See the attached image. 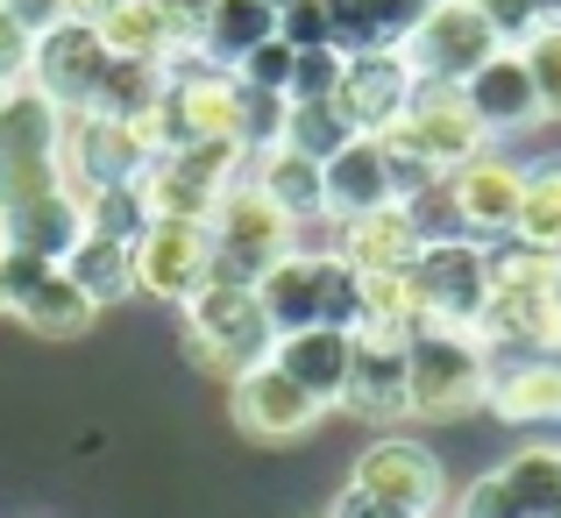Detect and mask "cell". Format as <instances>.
Returning a JSON list of instances; mask_svg holds the SVG:
<instances>
[{
  "instance_id": "ba28073f",
  "label": "cell",
  "mask_w": 561,
  "mask_h": 518,
  "mask_svg": "<svg viewBox=\"0 0 561 518\" xmlns=\"http://www.w3.org/2000/svg\"><path fill=\"white\" fill-rule=\"evenodd\" d=\"M57 171H65V185L79 199H93L107 185H136L150 171V142L136 136V122L79 107V114H65V136H57Z\"/></svg>"
},
{
  "instance_id": "277c9868",
  "label": "cell",
  "mask_w": 561,
  "mask_h": 518,
  "mask_svg": "<svg viewBox=\"0 0 561 518\" xmlns=\"http://www.w3.org/2000/svg\"><path fill=\"white\" fill-rule=\"evenodd\" d=\"M405 362H412V419H462L491 391V348L462 327H420Z\"/></svg>"
},
{
  "instance_id": "83f0119b",
  "label": "cell",
  "mask_w": 561,
  "mask_h": 518,
  "mask_svg": "<svg viewBox=\"0 0 561 518\" xmlns=\"http://www.w3.org/2000/svg\"><path fill=\"white\" fill-rule=\"evenodd\" d=\"M100 43H107V57H136V65H164V57H179V43H171L157 0H122V8L100 22Z\"/></svg>"
},
{
  "instance_id": "f6af8a7d",
  "label": "cell",
  "mask_w": 561,
  "mask_h": 518,
  "mask_svg": "<svg viewBox=\"0 0 561 518\" xmlns=\"http://www.w3.org/2000/svg\"><path fill=\"white\" fill-rule=\"evenodd\" d=\"M271 8H291V0H271Z\"/></svg>"
},
{
  "instance_id": "d6a6232c",
  "label": "cell",
  "mask_w": 561,
  "mask_h": 518,
  "mask_svg": "<svg viewBox=\"0 0 561 518\" xmlns=\"http://www.w3.org/2000/svg\"><path fill=\"white\" fill-rule=\"evenodd\" d=\"M342 65H348V57L334 50V43H320V50H299V57H291L285 100H334V85H342Z\"/></svg>"
},
{
  "instance_id": "8d00e7d4",
  "label": "cell",
  "mask_w": 561,
  "mask_h": 518,
  "mask_svg": "<svg viewBox=\"0 0 561 518\" xmlns=\"http://www.w3.org/2000/svg\"><path fill=\"white\" fill-rule=\"evenodd\" d=\"M477 8H483V22L497 28V43H505V50H519V43L540 28V8H534V0H477Z\"/></svg>"
},
{
  "instance_id": "6da1fadb",
  "label": "cell",
  "mask_w": 561,
  "mask_h": 518,
  "mask_svg": "<svg viewBox=\"0 0 561 518\" xmlns=\"http://www.w3.org/2000/svg\"><path fill=\"white\" fill-rule=\"evenodd\" d=\"M263 299V320L271 334H299V327H348L356 334V313H363V277L342 263V249H291L263 270L256 285Z\"/></svg>"
},
{
  "instance_id": "836d02e7",
  "label": "cell",
  "mask_w": 561,
  "mask_h": 518,
  "mask_svg": "<svg viewBox=\"0 0 561 518\" xmlns=\"http://www.w3.org/2000/svg\"><path fill=\"white\" fill-rule=\"evenodd\" d=\"M291 57H299V50H291L285 36H271V43H256V50L234 65V79H242L249 93H285V85H291Z\"/></svg>"
},
{
  "instance_id": "d4e9b609",
  "label": "cell",
  "mask_w": 561,
  "mask_h": 518,
  "mask_svg": "<svg viewBox=\"0 0 561 518\" xmlns=\"http://www.w3.org/2000/svg\"><path fill=\"white\" fill-rule=\"evenodd\" d=\"M65 270H71V285H79L93 306H114V299L136 291V242H114V234L85 228V242L65 256Z\"/></svg>"
},
{
  "instance_id": "f1b7e54d",
  "label": "cell",
  "mask_w": 561,
  "mask_h": 518,
  "mask_svg": "<svg viewBox=\"0 0 561 518\" xmlns=\"http://www.w3.org/2000/svg\"><path fill=\"white\" fill-rule=\"evenodd\" d=\"M497 483L526 518H561V448H519L497 469Z\"/></svg>"
},
{
  "instance_id": "7a4b0ae2",
  "label": "cell",
  "mask_w": 561,
  "mask_h": 518,
  "mask_svg": "<svg viewBox=\"0 0 561 518\" xmlns=\"http://www.w3.org/2000/svg\"><path fill=\"white\" fill-rule=\"evenodd\" d=\"M271 320H263V299L256 285H199L185 299V355L192 369H206V377L234 383L242 369L271 362Z\"/></svg>"
},
{
  "instance_id": "603a6c76",
  "label": "cell",
  "mask_w": 561,
  "mask_h": 518,
  "mask_svg": "<svg viewBox=\"0 0 561 518\" xmlns=\"http://www.w3.org/2000/svg\"><path fill=\"white\" fill-rule=\"evenodd\" d=\"M242 177H249V185H256L285 220H299V228L328 214V171H320L313 157L285 150V142H263V150H249V171H242Z\"/></svg>"
},
{
  "instance_id": "4fadbf2b",
  "label": "cell",
  "mask_w": 561,
  "mask_h": 518,
  "mask_svg": "<svg viewBox=\"0 0 561 518\" xmlns=\"http://www.w3.org/2000/svg\"><path fill=\"white\" fill-rule=\"evenodd\" d=\"M348 483L363 497H377V505H391L398 518H440V497H448V476H440V462L420 440H377V448H363Z\"/></svg>"
},
{
  "instance_id": "8992f818",
  "label": "cell",
  "mask_w": 561,
  "mask_h": 518,
  "mask_svg": "<svg viewBox=\"0 0 561 518\" xmlns=\"http://www.w3.org/2000/svg\"><path fill=\"white\" fill-rule=\"evenodd\" d=\"M383 142L391 150H405L412 164L440 171L448 177L455 164H469L477 150H491V136H483L477 107L462 100V85H440V79H420L405 100V114H398V128H383Z\"/></svg>"
},
{
  "instance_id": "ffe728a7",
  "label": "cell",
  "mask_w": 561,
  "mask_h": 518,
  "mask_svg": "<svg viewBox=\"0 0 561 518\" xmlns=\"http://www.w3.org/2000/svg\"><path fill=\"white\" fill-rule=\"evenodd\" d=\"M483 405L505 426H554L561 419V355H512V362L491 355V391H483Z\"/></svg>"
},
{
  "instance_id": "4316f807",
  "label": "cell",
  "mask_w": 561,
  "mask_h": 518,
  "mask_svg": "<svg viewBox=\"0 0 561 518\" xmlns=\"http://www.w3.org/2000/svg\"><path fill=\"white\" fill-rule=\"evenodd\" d=\"M277 142L299 157H313V164H328V157H342L348 142H356V122H348L334 100H285V128H277Z\"/></svg>"
},
{
  "instance_id": "9c48e42d",
  "label": "cell",
  "mask_w": 561,
  "mask_h": 518,
  "mask_svg": "<svg viewBox=\"0 0 561 518\" xmlns=\"http://www.w3.org/2000/svg\"><path fill=\"white\" fill-rule=\"evenodd\" d=\"M412 291H420V320L426 327L477 334L483 306H491V263H483V242H469V234L426 242L420 263H412Z\"/></svg>"
},
{
  "instance_id": "9a60e30c",
  "label": "cell",
  "mask_w": 561,
  "mask_h": 518,
  "mask_svg": "<svg viewBox=\"0 0 561 518\" xmlns=\"http://www.w3.org/2000/svg\"><path fill=\"white\" fill-rule=\"evenodd\" d=\"M519 192H526V164L497 150H477L469 164L448 171V199H455V228L469 242H505L512 220H519Z\"/></svg>"
},
{
  "instance_id": "d590c367",
  "label": "cell",
  "mask_w": 561,
  "mask_h": 518,
  "mask_svg": "<svg viewBox=\"0 0 561 518\" xmlns=\"http://www.w3.org/2000/svg\"><path fill=\"white\" fill-rule=\"evenodd\" d=\"M28 57H36V28L22 22V14L0 0V79L8 85H22L28 79Z\"/></svg>"
},
{
  "instance_id": "7bdbcfd3",
  "label": "cell",
  "mask_w": 561,
  "mask_h": 518,
  "mask_svg": "<svg viewBox=\"0 0 561 518\" xmlns=\"http://www.w3.org/2000/svg\"><path fill=\"white\" fill-rule=\"evenodd\" d=\"M0 313H8V277H0Z\"/></svg>"
},
{
  "instance_id": "5bb4252c",
  "label": "cell",
  "mask_w": 561,
  "mask_h": 518,
  "mask_svg": "<svg viewBox=\"0 0 561 518\" xmlns=\"http://www.w3.org/2000/svg\"><path fill=\"white\" fill-rule=\"evenodd\" d=\"M199 285H214V234H206V220H150L136 234V291L185 306Z\"/></svg>"
},
{
  "instance_id": "d6986e66",
  "label": "cell",
  "mask_w": 561,
  "mask_h": 518,
  "mask_svg": "<svg viewBox=\"0 0 561 518\" xmlns=\"http://www.w3.org/2000/svg\"><path fill=\"white\" fill-rule=\"evenodd\" d=\"M462 100L477 107L483 136H519V128L540 122V93H534V71H526L519 50H497L491 65H477L462 79Z\"/></svg>"
},
{
  "instance_id": "e575fe53",
  "label": "cell",
  "mask_w": 561,
  "mask_h": 518,
  "mask_svg": "<svg viewBox=\"0 0 561 518\" xmlns=\"http://www.w3.org/2000/svg\"><path fill=\"white\" fill-rule=\"evenodd\" d=\"M277 36H285L291 50H320V43H334L328 0H291V8H277Z\"/></svg>"
},
{
  "instance_id": "4dcf8cb0",
  "label": "cell",
  "mask_w": 561,
  "mask_h": 518,
  "mask_svg": "<svg viewBox=\"0 0 561 518\" xmlns=\"http://www.w3.org/2000/svg\"><path fill=\"white\" fill-rule=\"evenodd\" d=\"M512 234H519V242H534V249H561V157H548V164L526 171Z\"/></svg>"
},
{
  "instance_id": "484cf974",
  "label": "cell",
  "mask_w": 561,
  "mask_h": 518,
  "mask_svg": "<svg viewBox=\"0 0 561 518\" xmlns=\"http://www.w3.org/2000/svg\"><path fill=\"white\" fill-rule=\"evenodd\" d=\"M277 36V8L271 0H214V22H206V43L199 50L214 57V65H242L256 43H271Z\"/></svg>"
},
{
  "instance_id": "44dd1931",
  "label": "cell",
  "mask_w": 561,
  "mask_h": 518,
  "mask_svg": "<svg viewBox=\"0 0 561 518\" xmlns=\"http://www.w3.org/2000/svg\"><path fill=\"white\" fill-rule=\"evenodd\" d=\"M271 362L285 369L299 391H313L320 405H342L348 391V362H356V334L348 327H299V334H277Z\"/></svg>"
},
{
  "instance_id": "52a82bcc",
  "label": "cell",
  "mask_w": 561,
  "mask_h": 518,
  "mask_svg": "<svg viewBox=\"0 0 561 518\" xmlns=\"http://www.w3.org/2000/svg\"><path fill=\"white\" fill-rule=\"evenodd\" d=\"M328 214L356 220V214H377V206H405L412 192H426L440 171L412 164L405 150H391L383 136H356L342 157H328Z\"/></svg>"
},
{
  "instance_id": "ab89813d",
  "label": "cell",
  "mask_w": 561,
  "mask_h": 518,
  "mask_svg": "<svg viewBox=\"0 0 561 518\" xmlns=\"http://www.w3.org/2000/svg\"><path fill=\"white\" fill-rule=\"evenodd\" d=\"M328 518H398V511H391V505H377V497H363L356 483H348V491L334 497V511H328Z\"/></svg>"
},
{
  "instance_id": "ac0fdd59",
  "label": "cell",
  "mask_w": 561,
  "mask_h": 518,
  "mask_svg": "<svg viewBox=\"0 0 561 518\" xmlns=\"http://www.w3.org/2000/svg\"><path fill=\"white\" fill-rule=\"evenodd\" d=\"M412 342H383V334H356V362H348V391L342 405L370 426H391V419H412V362H405Z\"/></svg>"
},
{
  "instance_id": "7c38bea8",
  "label": "cell",
  "mask_w": 561,
  "mask_h": 518,
  "mask_svg": "<svg viewBox=\"0 0 561 518\" xmlns=\"http://www.w3.org/2000/svg\"><path fill=\"white\" fill-rule=\"evenodd\" d=\"M107 65H114V57H107V43H100V28H85V22H50V28L36 36V57H28V79H22V85H36L50 107L79 114V107H93Z\"/></svg>"
},
{
  "instance_id": "f546056e",
  "label": "cell",
  "mask_w": 561,
  "mask_h": 518,
  "mask_svg": "<svg viewBox=\"0 0 561 518\" xmlns=\"http://www.w3.org/2000/svg\"><path fill=\"white\" fill-rule=\"evenodd\" d=\"M164 100V65H136V57H114L107 79L93 93V114H114V122H142V114Z\"/></svg>"
},
{
  "instance_id": "8fae6325",
  "label": "cell",
  "mask_w": 561,
  "mask_h": 518,
  "mask_svg": "<svg viewBox=\"0 0 561 518\" xmlns=\"http://www.w3.org/2000/svg\"><path fill=\"white\" fill-rule=\"evenodd\" d=\"M405 50V65L420 71V79H440V85H462L477 65H491L505 43H497V28L483 22L477 0H434V8L412 22V36L398 43Z\"/></svg>"
},
{
  "instance_id": "cb8c5ba5",
  "label": "cell",
  "mask_w": 561,
  "mask_h": 518,
  "mask_svg": "<svg viewBox=\"0 0 561 518\" xmlns=\"http://www.w3.org/2000/svg\"><path fill=\"white\" fill-rule=\"evenodd\" d=\"M426 249L420 220L405 214V206H377V214H356L342 220V263L356 277H377V270H412Z\"/></svg>"
},
{
  "instance_id": "60d3db41",
  "label": "cell",
  "mask_w": 561,
  "mask_h": 518,
  "mask_svg": "<svg viewBox=\"0 0 561 518\" xmlns=\"http://www.w3.org/2000/svg\"><path fill=\"white\" fill-rule=\"evenodd\" d=\"M114 8H122V0H65V22H85V28H100Z\"/></svg>"
},
{
  "instance_id": "ee69618b",
  "label": "cell",
  "mask_w": 561,
  "mask_h": 518,
  "mask_svg": "<svg viewBox=\"0 0 561 518\" xmlns=\"http://www.w3.org/2000/svg\"><path fill=\"white\" fill-rule=\"evenodd\" d=\"M8 93H14V85H8V79H0V107H8Z\"/></svg>"
},
{
  "instance_id": "5b68a950",
  "label": "cell",
  "mask_w": 561,
  "mask_h": 518,
  "mask_svg": "<svg viewBox=\"0 0 561 518\" xmlns=\"http://www.w3.org/2000/svg\"><path fill=\"white\" fill-rule=\"evenodd\" d=\"M57 136H65V107H50L36 85H14L8 107H0V214L65 185Z\"/></svg>"
},
{
  "instance_id": "74e56055",
  "label": "cell",
  "mask_w": 561,
  "mask_h": 518,
  "mask_svg": "<svg viewBox=\"0 0 561 518\" xmlns=\"http://www.w3.org/2000/svg\"><path fill=\"white\" fill-rule=\"evenodd\" d=\"M164 8V28L179 50H199L206 43V22H214V0H157Z\"/></svg>"
},
{
  "instance_id": "7402d4cb",
  "label": "cell",
  "mask_w": 561,
  "mask_h": 518,
  "mask_svg": "<svg viewBox=\"0 0 561 518\" xmlns=\"http://www.w3.org/2000/svg\"><path fill=\"white\" fill-rule=\"evenodd\" d=\"M79 242H85V199L71 185L0 214V249H28V256H43V263H65Z\"/></svg>"
},
{
  "instance_id": "1f68e13d",
  "label": "cell",
  "mask_w": 561,
  "mask_h": 518,
  "mask_svg": "<svg viewBox=\"0 0 561 518\" xmlns=\"http://www.w3.org/2000/svg\"><path fill=\"white\" fill-rule=\"evenodd\" d=\"M526 71H534V93H540V122H561V22H540L534 36L519 43Z\"/></svg>"
},
{
  "instance_id": "b9f144b4",
  "label": "cell",
  "mask_w": 561,
  "mask_h": 518,
  "mask_svg": "<svg viewBox=\"0 0 561 518\" xmlns=\"http://www.w3.org/2000/svg\"><path fill=\"white\" fill-rule=\"evenodd\" d=\"M540 8V22H561V0H534Z\"/></svg>"
},
{
  "instance_id": "3957f363",
  "label": "cell",
  "mask_w": 561,
  "mask_h": 518,
  "mask_svg": "<svg viewBox=\"0 0 561 518\" xmlns=\"http://www.w3.org/2000/svg\"><path fill=\"white\" fill-rule=\"evenodd\" d=\"M206 234H214V285H263V270L277 256H291L299 220H285L249 177H234L220 192V206L206 214Z\"/></svg>"
},
{
  "instance_id": "e0dca14e",
  "label": "cell",
  "mask_w": 561,
  "mask_h": 518,
  "mask_svg": "<svg viewBox=\"0 0 561 518\" xmlns=\"http://www.w3.org/2000/svg\"><path fill=\"white\" fill-rule=\"evenodd\" d=\"M412 85H420V71L405 65V50H356V57L342 65L334 107L356 122V136H383V128H398Z\"/></svg>"
},
{
  "instance_id": "2e32d148",
  "label": "cell",
  "mask_w": 561,
  "mask_h": 518,
  "mask_svg": "<svg viewBox=\"0 0 561 518\" xmlns=\"http://www.w3.org/2000/svg\"><path fill=\"white\" fill-rule=\"evenodd\" d=\"M228 405H234V426H242L249 440H299V434H313L320 426V398L313 391H299V383L285 377L277 362H256V369H242V377L228 383Z\"/></svg>"
},
{
  "instance_id": "f35d334b",
  "label": "cell",
  "mask_w": 561,
  "mask_h": 518,
  "mask_svg": "<svg viewBox=\"0 0 561 518\" xmlns=\"http://www.w3.org/2000/svg\"><path fill=\"white\" fill-rule=\"evenodd\" d=\"M455 518H526V511L512 505V491H505L497 476H477V483L462 491V505H455Z\"/></svg>"
},
{
  "instance_id": "30bf717a",
  "label": "cell",
  "mask_w": 561,
  "mask_h": 518,
  "mask_svg": "<svg viewBox=\"0 0 561 518\" xmlns=\"http://www.w3.org/2000/svg\"><path fill=\"white\" fill-rule=\"evenodd\" d=\"M0 277H8V313L43 342H79L100 320V306L71 285L65 263H43L28 249H0Z\"/></svg>"
}]
</instances>
